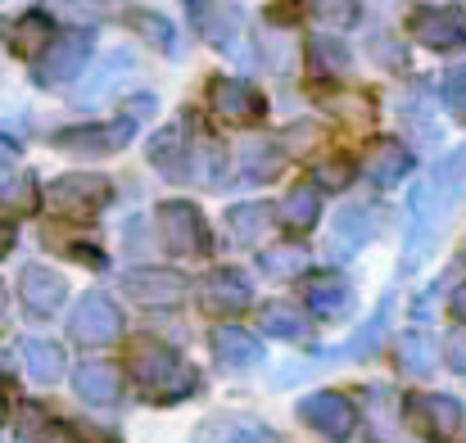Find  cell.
Returning <instances> with one entry per match:
<instances>
[{
    "label": "cell",
    "instance_id": "1",
    "mask_svg": "<svg viewBox=\"0 0 466 443\" xmlns=\"http://www.w3.org/2000/svg\"><path fill=\"white\" fill-rule=\"evenodd\" d=\"M462 186H466V149H458V154H449V158L412 190V231H408L403 272H412V267L431 254V245H435L440 227L449 222V213H453Z\"/></svg>",
    "mask_w": 466,
    "mask_h": 443
},
{
    "label": "cell",
    "instance_id": "2",
    "mask_svg": "<svg viewBox=\"0 0 466 443\" xmlns=\"http://www.w3.org/2000/svg\"><path fill=\"white\" fill-rule=\"evenodd\" d=\"M132 376H137V385H141L155 403H177V398H186V394L195 389L190 362H186L177 348L158 344V339H141V344H137V353H132Z\"/></svg>",
    "mask_w": 466,
    "mask_h": 443
},
{
    "label": "cell",
    "instance_id": "3",
    "mask_svg": "<svg viewBox=\"0 0 466 443\" xmlns=\"http://www.w3.org/2000/svg\"><path fill=\"white\" fill-rule=\"evenodd\" d=\"M91 55H96V36H91V32H59V36L36 55V64H32V82H36L41 91L68 86V82H77V77L86 73Z\"/></svg>",
    "mask_w": 466,
    "mask_h": 443
},
{
    "label": "cell",
    "instance_id": "4",
    "mask_svg": "<svg viewBox=\"0 0 466 443\" xmlns=\"http://www.w3.org/2000/svg\"><path fill=\"white\" fill-rule=\"evenodd\" d=\"M46 208L59 217H96L114 199V181L100 172H64L46 186Z\"/></svg>",
    "mask_w": 466,
    "mask_h": 443
},
{
    "label": "cell",
    "instance_id": "5",
    "mask_svg": "<svg viewBox=\"0 0 466 443\" xmlns=\"http://www.w3.org/2000/svg\"><path fill=\"white\" fill-rule=\"evenodd\" d=\"M155 227H158V240L172 258H199L208 254V222L195 204L186 199H163L155 208Z\"/></svg>",
    "mask_w": 466,
    "mask_h": 443
},
{
    "label": "cell",
    "instance_id": "6",
    "mask_svg": "<svg viewBox=\"0 0 466 443\" xmlns=\"http://www.w3.org/2000/svg\"><path fill=\"white\" fill-rule=\"evenodd\" d=\"M137 136V118H109V123H82V127H64L55 132V149L64 154H82V158H100V154H118L132 146Z\"/></svg>",
    "mask_w": 466,
    "mask_h": 443
},
{
    "label": "cell",
    "instance_id": "7",
    "mask_svg": "<svg viewBox=\"0 0 466 443\" xmlns=\"http://www.w3.org/2000/svg\"><path fill=\"white\" fill-rule=\"evenodd\" d=\"M68 330H73L77 344L105 348V344H114V339L123 335V307L109 295H96V290H91V295L77 298V307H73V317H68Z\"/></svg>",
    "mask_w": 466,
    "mask_h": 443
},
{
    "label": "cell",
    "instance_id": "8",
    "mask_svg": "<svg viewBox=\"0 0 466 443\" xmlns=\"http://www.w3.org/2000/svg\"><path fill=\"white\" fill-rule=\"evenodd\" d=\"M299 421L317 430L321 439H349L353 430H358V408L344 398V394H335V389H317L309 398H299Z\"/></svg>",
    "mask_w": 466,
    "mask_h": 443
},
{
    "label": "cell",
    "instance_id": "9",
    "mask_svg": "<svg viewBox=\"0 0 466 443\" xmlns=\"http://www.w3.org/2000/svg\"><path fill=\"white\" fill-rule=\"evenodd\" d=\"M208 105H213V114L227 118V123H258V118L268 114L263 91H258L254 82H245V77H213V82H208Z\"/></svg>",
    "mask_w": 466,
    "mask_h": 443
},
{
    "label": "cell",
    "instance_id": "10",
    "mask_svg": "<svg viewBox=\"0 0 466 443\" xmlns=\"http://www.w3.org/2000/svg\"><path fill=\"white\" fill-rule=\"evenodd\" d=\"M412 36L426 50H458L466 45V14L453 5H426L412 14Z\"/></svg>",
    "mask_w": 466,
    "mask_h": 443
},
{
    "label": "cell",
    "instance_id": "11",
    "mask_svg": "<svg viewBox=\"0 0 466 443\" xmlns=\"http://www.w3.org/2000/svg\"><path fill=\"white\" fill-rule=\"evenodd\" d=\"M18 295H23V307L32 317H55L68 298V281H64V272H55L46 263H27L18 272Z\"/></svg>",
    "mask_w": 466,
    "mask_h": 443
},
{
    "label": "cell",
    "instance_id": "12",
    "mask_svg": "<svg viewBox=\"0 0 466 443\" xmlns=\"http://www.w3.org/2000/svg\"><path fill=\"white\" fill-rule=\"evenodd\" d=\"M123 290H127V298H137L146 307H177L186 298V277L167 272V267H137V272L123 277Z\"/></svg>",
    "mask_w": 466,
    "mask_h": 443
},
{
    "label": "cell",
    "instance_id": "13",
    "mask_svg": "<svg viewBox=\"0 0 466 443\" xmlns=\"http://www.w3.org/2000/svg\"><path fill=\"white\" fill-rule=\"evenodd\" d=\"M376 231H380V208H367V204H349L330 222V236H335L339 258H349L353 249H362L367 240H376Z\"/></svg>",
    "mask_w": 466,
    "mask_h": 443
},
{
    "label": "cell",
    "instance_id": "14",
    "mask_svg": "<svg viewBox=\"0 0 466 443\" xmlns=\"http://www.w3.org/2000/svg\"><path fill=\"white\" fill-rule=\"evenodd\" d=\"M199 303H204L213 317H231V312L249 307V281H245L240 272H231V267H218V272L204 277Z\"/></svg>",
    "mask_w": 466,
    "mask_h": 443
},
{
    "label": "cell",
    "instance_id": "15",
    "mask_svg": "<svg viewBox=\"0 0 466 443\" xmlns=\"http://www.w3.org/2000/svg\"><path fill=\"white\" fill-rule=\"evenodd\" d=\"M408 172H412V154H408L403 141L380 136V141H371V146H367V181H371V186L390 190V186H399Z\"/></svg>",
    "mask_w": 466,
    "mask_h": 443
},
{
    "label": "cell",
    "instance_id": "16",
    "mask_svg": "<svg viewBox=\"0 0 466 443\" xmlns=\"http://www.w3.org/2000/svg\"><path fill=\"white\" fill-rule=\"evenodd\" d=\"M73 389L91 408H114L123 398V380H118V371L109 362H82L77 376H73Z\"/></svg>",
    "mask_w": 466,
    "mask_h": 443
},
{
    "label": "cell",
    "instance_id": "17",
    "mask_svg": "<svg viewBox=\"0 0 466 443\" xmlns=\"http://www.w3.org/2000/svg\"><path fill=\"white\" fill-rule=\"evenodd\" d=\"M213 353H218V362L231 367V371H249V367L263 362V344H258L249 330H240V326H218V330H213Z\"/></svg>",
    "mask_w": 466,
    "mask_h": 443
},
{
    "label": "cell",
    "instance_id": "18",
    "mask_svg": "<svg viewBox=\"0 0 466 443\" xmlns=\"http://www.w3.org/2000/svg\"><path fill=\"white\" fill-rule=\"evenodd\" d=\"M18 353H23V367H27V376H32L36 385H55V380L64 376V348H59L55 339L27 335V339L18 344Z\"/></svg>",
    "mask_w": 466,
    "mask_h": 443
},
{
    "label": "cell",
    "instance_id": "19",
    "mask_svg": "<svg viewBox=\"0 0 466 443\" xmlns=\"http://www.w3.org/2000/svg\"><path fill=\"white\" fill-rule=\"evenodd\" d=\"M309 307L321 321H339L353 312V286L344 277H317L309 286Z\"/></svg>",
    "mask_w": 466,
    "mask_h": 443
},
{
    "label": "cell",
    "instance_id": "20",
    "mask_svg": "<svg viewBox=\"0 0 466 443\" xmlns=\"http://www.w3.org/2000/svg\"><path fill=\"white\" fill-rule=\"evenodd\" d=\"M258 330L272 339H304L309 335V317L290 303V298H272L258 307Z\"/></svg>",
    "mask_w": 466,
    "mask_h": 443
},
{
    "label": "cell",
    "instance_id": "21",
    "mask_svg": "<svg viewBox=\"0 0 466 443\" xmlns=\"http://www.w3.org/2000/svg\"><path fill=\"white\" fill-rule=\"evenodd\" d=\"M186 127L181 123H167L163 132H155L150 136V163H155L158 172H167V176H186L190 172V158H186Z\"/></svg>",
    "mask_w": 466,
    "mask_h": 443
},
{
    "label": "cell",
    "instance_id": "22",
    "mask_svg": "<svg viewBox=\"0 0 466 443\" xmlns=\"http://www.w3.org/2000/svg\"><path fill=\"white\" fill-rule=\"evenodd\" d=\"M417 417L426 421V430H431L435 439H453V435L462 430V403H458L453 394H426V398L417 403Z\"/></svg>",
    "mask_w": 466,
    "mask_h": 443
},
{
    "label": "cell",
    "instance_id": "23",
    "mask_svg": "<svg viewBox=\"0 0 466 443\" xmlns=\"http://www.w3.org/2000/svg\"><path fill=\"white\" fill-rule=\"evenodd\" d=\"M281 167H286V149L277 146V141H249V146L240 149V176L245 181H277L281 176Z\"/></svg>",
    "mask_w": 466,
    "mask_h": 443
},
{
    "label": "cell",
    "instance_id": "24",
    "mask_svg": "<svg viewBox=\"0 0 466 443\" xmlns=\"http://www.w3.org/2000/svg\"><path fill=\"white\" fill-rule=\"evenodd\" d=\"M317 217H321V186H312V181L290 186V195L281 199V222L295 231H312Z\"/></svg>",
    "mask_w": 466,
    "mask_h": 443
},
{
    "label": "cell",
    "instance_id": "25",
    "mask_svg": "<svg viewBox=\"0 0 466 443\" xmlns=\"http://www.w3.org/2000/svg\"><path fill=\"white\" fill-rule=\"evenodd\" d=\"M272 222H277V208L272 204H236L231 213H227V227H231V236L236 240H245V245H258L268 231H272Z\"/></svg>",
    "mask_w": 466,
    "mask_h": 443
},
{
    "label": "cell",
    "instance_id": "26",
    "mask_svg": "<svg viewBox=\"0 0 466 443\" xmlns=\"http://www.w3.org/2000/svg\"><path fill=\"white\" fill-rule=\"evenodd\" d=\"M50 41H55V36H50V14H41V9H27V14L9 27L14 55H41Z\"/></svg>",
    "mask_w": 466,
    "mask_h": 443
},
{
    "label": "cell",
    "instance_id": "27",
    "mask_svg": "<svg viewBox=\"0 0 466 443\" xmlns=\"http://www.w3.org/2000/svg\"><path fill=\"white\" fill-rule=\"evenodd\" d=\"M435 362H440V353H435L431 335H421V330H408V335L399 339V367H403V376H417V380H426V376L435 371Z\"/></svg>",
    "mask_w": 466,
    "mask_h": 443
},
{
    "label": "cell",
    "instance_id": "28",
    "mask_svg": "<svg viewBox=\"0 0 466 443\" xmlns=\"http://www.w3.org/2000/svg\"><path fill=\"white\" fill-rule=\"evenodd\" d=\"M390 307H394V298L385 295V298H380V307L371 312V321H367V326H358V335H353V339H349V344H344L339 353H344V357H358V362H362V357H371V353L380 348V335H385Z\"/></svg>",
    "mask_w": 466,
    "mask_h": 443
},
{
    "label": "cell",
    "instance_id": "29",
    "mask_svg": "<svg viewBox=\"0 0 466 443\" xmlns=\"http://www.w3.org/2000/svg\"><path fill=\"white\" fill-rule=\"evenodd\" d=\"M155 50H163V55H177V27L163 18V14H155V9H132V18H127Z\"/></svg>",
    "mask_w": 466,
    "mask_h": 443
},
{
    "label": "cell",
    "instance_id": "30",
    "mask_svg": "<svg viewBox=\"0 0 466 443\" xmlns=\"http://www.w3.org/2000/svg\"><path fill=\"white\" fill-rule=\"evenodd\" d=\"M309 64L312 73H349V45L339 36H312L309 41Z\"/></svg>",
    "mask_w": 466,
    "mask_h": 443
},
{
    "label": "cell",
    "instance_id": "31",
    "mask_svg": "<svg viewBox=\"0 0 466 443\" xmlns=\"http://www.w3.org/2000/svg\"><path fill=\"white\" fill-rule=\"evenodd\" d=\"M258 267L268 277H299L309 267V249L304 245H272L268 254H258Z\"/></svg>",
    "mask_w": 466,
    "mask_h": 443
},
{
    "label": "cell",
    "instance_id": "32",
    "mask_svg": "<svg viewBox=\"0 0 466 443\" xmlns=\"http://www.w3.org/2000/svg\"><path fill=\"white\" fill-rule=\"evenodd\" d=\"M0 204H5L9 213H32V208L41 204V190H36V176H32V172H23V176H14V181H5V186H0Z\"/></svg>",
    "mask_w": 466,
    "mask_h": 443
},
{
    "label": "cell",
    "instance_id": "33",
    "mask_svg": "<svg viewBox=\"0 0 466 443\" xmlns=\"http://www.w3.org/2000/svg\"><path fill=\"white\" fill-rule=\"evenodd\" d=\"M444 105H449V114H453V118H462L466 123V64L462 68H453V73L444 77Z\"/></svg>",
    "mask_w": 466,
    "mask_h": 443
},
{
    "label": "cell",
    "instance_id": "34",
    "mask_svg": "<svg viewBox=\"0 0 466 443\" xmlns=\"http://www.w3.org/2000/svg\"><path fill=\"white\" fill-rule=\"evenodd\" d=\"M349 181H353V163L349 158H326L317 167V186H326V190H344Z\"/></svg>",
    "mask_w": 466,
    "mask_h": 443
},
{
    "label": "cell",
    "instance_id": "35",
    "mask_svg": "<svg viewBox=\"0 0 466 443\" xmlns=\"http://www.w3.org/2000/svg\"><path fill=\"white\" fill-rule=\"evenodd\" d=\"M444 362L466 376V326H453V330L444 335Z\"/></svg>",
    "mask_w": 466,
    "mask_h": 443
},
{
    "label": "cell",
    "instance_id": "36",
    "mask_svg": "<svg viewBox=\"0 0 466 443\" xmlns=\"http://www.w3.org/2000/svg\"><path fill=\"white\" fill-rule=\"evenodd\" d=\"M36 443H82V439H77V430H73V426H64V421H41Z\"/></svg>",
    "mask_w": 466,
    "mask_h": 443
},
{
    "label": "cell",
    "instance_id": "37",
    "mask_svg": "<svg viewBox=\"0 0 466 443\" xmlns=\"http://www.w3.org/2000/svg\"><path fill=\"white\" fill-rule=\"evenodd\" d=\"M155 109H158L155 96H132V100H127V118H146V114H155Z\"/></svg>",
    "mask_w": 466,
    "mask_h": 443
},
{
    "label": "cell",
    "instance_id": "38",
    "mask_svg": "<svg viewBox=\"0 0 466 443\" xmlns=\"http://www.w3.org/2000/svg\"><path fill=\"white\" fill-rule=\"evenodd\" d=\"M14 163H18V141L0 132V172H9Z\"/></svg>",
    "mask_w": 466,
    "mask_h": 443
},
{
    "label": "cell",
    "instance_id": "39",
    "mask_svg": "<svg viewBox=\"0 0 466 443\" xmlns=\"http://www.w3.org/2000/svg\"><path fill=\"white\" fill-rule=\"evenodd\" d=\"M14 240H18V231H14V222L9 217H0V258L14 249Z\"/></svg>",
    "mask_w": 466,
    "mask_h": 443
},
{
    "label": "cell",
    "instance_id": "40",
    "mask_svg": "<svg viewBox=\"0 0 466 443\" xmlns=\"http://www.w3.org/2000/svg\"><path fill=\"white\" fill-rule=\"evenodd\" d=\"M236 443H277V435H272L268 426H254V430H245Z\"/></svg>",
    "mask_w": 466,
    "mask_h": 443
},
{
    "label": "cell",
    "instance_id": "41",
    "mask_svg": "<svg viewBox=\"0 0 466 443\" xmlns=\"http://www.w3.org/2000/svg\"><path fill=\"white\" fill-rule=\"evenodd\" d=\"M453 317L466 326V286H458V290H453Z\"/></svg>",
    "mask_w": 466,
    "mask_h": 443
},
{
    "label": "cell",
    "instance_id": "42",
    "mask_svg": "<svg viewBox=\"0 0 466 443\" xmlns=\"http://www.w3.org/2000/svg\"><path fill=\"white\" fill-rule=\"evenodd\" d=\"M0 326H9V295H5V286H0Z\"/></svg>",
    "mask_w": 466,
    "mask_h": 443
},
{
    "label": "cell",
    "instance_id": "43",
    "mask_svg": "<svg viewBox=\"0 0 466 443\" xmlns=\"http://www.w3.org/2000/svg\"><path fill=\"white\" fill-rule=\"evenodd\" d=\"M0 417H5V398H0Z\"/></svg>",
    "mask_w": 466,
    "mask_h": 443
},
{
    "label": "cell",
    "instance_id": "44",
    "mask_svg": "<svg viewBox=\"0 0 466 443\" xmlns=\"http://www.w3.org/2000/svg\"><path fill=\"white\" fill-rule=\"evenodd\" d=\"M0 443H5V435H0Z\"/></svg>",
    "mask_w": 466,
    "mask_h": 443
}]
</instances>
